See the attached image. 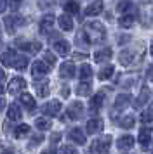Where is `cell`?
Listing matches in <instances>:
<instances>
[{"label":"cell","instance_id":"1","mask_svg":"<svg viewBox=\"0 0 153 154\" xmlns=\"http://www.w3.org/2000/svg\"><path fill=\"white\" fill-rule=\"evenodd\" d=\"M83 35L87 38V42L90 43H103L106 38V31H104L103 23L99 21H90L83 26Z\"/></svg>","mask_w":153,"mask_h":154},{"label":"cell","instance_id":"2","mask_svg":"<svg viewBox=\"0 0 153 154\" xmlns=\"http://www.w3.org/2000/svg\"><path fill=\"white\" fill-rule=\"evenodd\" d=\"M4 24H5L7 33H16V29L24 24V17H21V16H5Z\"/></svg>","mask_w":153,"mask_h":154},{"label":"cell","instance_id":"3","mask_svg":"<svg viewBox=\"0 0 153 154\" xmlns=\"http://www.w3.org/2000/svg\"><path fill=\"white\" fill-rule=\"evenodd\" d=\"M61 102L59 100H50V102H47L45 106H42L40 111L44 112V114H47V116H56V114H59L61 112Z\"/></svg>","mask_w":153,"mask_h":154},{"label":"cell","instance_id":"4","mask_svg":"<svg viewBox=\"0 0 153 154\" xmlns=\"http://www.w3.org/2000/svg\"><path fill=\"white\" fill-rule=\"evenodd\" d=\"M83 114V104L80 100H75L68 106V118L71 119H80Z\"/></svg>","mask_w":153,"mask_h":154},{"label":"cell","instance_id":"5","mask_svg":"<svg viewBox=\"0 0 153 154\" xmlns=\"http://www.w3.org/2000/svg\"><path fill=\"white\" fill-rule=\"evenodd\" d=\"M26 88V82L23 80V78L16 76L11 80V83H9V92L12 94V95H18V94H21V92Z\"/></svg>","mask_w":153,"mask_h":154},{"label":"cell","instance_id":"6","mask_svg":"<svg viewBox=\"0 0 153 154\" xmlns=\"http://www.w3.org/2000/svg\"><path fill=\"white\" fill-rule=\"evenodd\" d=\"M47 71H49V64L45 63V61H35V63L31 64V76L33 78L44 76Z\"/></svg>","mask_w":153,"mask_h":154},{"label":"cell","instance_id":"7","mask_svg":"<svg viewBox=\"0 0 153 154\" xmlns=\"http://www.w3.org/2000/svg\"><path fill=\"white\" fill-rule=\"evenodd\" d=\"M52 26H54V16H52V14L44 16V17L40 19V33L47 35L49 31L52 29Z\"/></svg>","mask_w":153,"mask_h":154},{"label":"cell","instance_id":"8","mask_svg":"<svg viewBox=\"0 0 153 154\" xmlns=\"http://www.w3.org/2000/svg\"><path fill=\"white\" fill-rule=\"evenodd\" d=\"M103 130V119L101 118H94V119H89L87 121V133L90 135H96Z\"/></svg>","mask_w":153,"mask_h":154},{"label":"cell","instance_id":"9","mask_svg":"<svg viewBox=\"0 0 153 154\" xmlns=\"http://www.w3.org/2000/svg\"><path fill=\"white\" fill-rule=\"evenodd\" d=\"M134 142H136V139L132 137V135H124V137H120L117 142V146L120 151H129V149H132L134 147Z\"/></svg>","mask_w":153,"mask_h":154},{"label":"cell","instance_id":"10","mask_svg":"<svg viewBox=\"0 0 153 154\" xmlns=\"http://www.w3.org/2000/svg\"><path fill=\"white\" fill-rule=\"evenodd\" d=\"M75 64L73 63H63L61 68H59V75H61L63 78H73L75 76Z\"/></svg>","mask_w":153,"mask_h":154},{"label":"cell","instance_id":"11","mask_svg":"<svg viewBox=\"0 0 153 154\" xmlns=\"http://www.w3.org/2000/svg\"><path fill=\"white\" fill-rule=\"evenodd\" d=\"M103 9H104L103 2H101V0H94L89 7L85 9V16H97V14L103 12Z\"/></svg>","mask_w":153,"mask_h":154},{"label":"cell","instance_id":"12","mask_svg":"<svg viewBox=\"0 0 153 154\" xmlns=\"http://www.w3.org/2000/svg\"><path fill=\"white\" fill-rule=\"evenodd\" d=\"M103 102H104V94L103 92H97L94 97L90 99V102H89V109L90 111H99L101 109V106H103Z\"/></svg>","mask_w":153,"mask_h":154},{"label":"cell","instance_id":"13","mask_svg":"<svg viewBox=\"0 0 153 154\" xmlns=\"http://www.w3.org/2000/svg\"><path fill=\"white\" fill-rule=\"evenodd\" d=\"M111 56H113V50H111L110 47L101 49V50H97L96 54H94V63H104V61H110Z\"/></svg>","mask_w":153,"mask_h":154},{"label":"cell","instance_id":"14","mask_svg":"<svg viewBox=\"0 0 153 154\" xmlns=\"http://www.w3.org/2000/svg\"><path fill=\"white\" fill-rule=\"evenodd\" d=\"M70 140H73L75 144H80V146H83L85 144V133L80 130V128H71L68 133Z\"/></svg>","mask_w":153,"mask_h":154},{"label":"cell","instance_id":"15","mask_svg":"<svg viewBox=\"0 0 153 154\" xmlns=\"http://www.w3.org/2000/svg\"><path fill=\"white\" fill-rule=\"evenodd\" d=\"M138 140L143 147H148L150 140H151V130L150 128H141L139 130V135H138Z\"/></svg>","mask_w":153,"mask_h":154},{"label":"cell","instance_id":"16","mask_svg":"<svg viewBox=\"0 0 153 154\" xmlns=\"http://www.w3.org/2000/svg\"><path fill=\"white\" fill-rule=\"evenodd\" d=\"M21 116H23V112H21V107L18 104H11L9 106V112H7V118L11 119V121H19Z\"/></svg>","mask_w":153,"mask_h":154},{"label":"cell","instance_id":"17","mask_svg":"<svg viewBox=\"0 0 153 154\" xmlns=\"http://www.w3.org/2000/svg\"><path fill=\"white\" fill-rule=\"evenodd\" d=\"M54 50L57 54H61V56H68L70 52H71V47H70L68 42H64V40H57L54 43Z\"/></svg>","mask_w":153,"mask_h":154},{"label":"cell","instance_id":"18","mask_svg":"<svg viewBox=\"0 0 153 154\" xmlns=\"http://www.w3.org/2000/svg\"><path fill=\"white\" fill-rule=\"evenodd\" d=\"M16 59H18V56H16V52H14V50H7V52H4L2 57H0V61H2L4 66H14Z\"/></svg>","mask_w":153,"mask_h":154},{"label":"cell","instance_id":"19","mask_svg":"<svg viewBox=\"0 0 153 154\" xmlns=\"http://www.w3.org/2000/svg\"><path fill=\"white\" fill-rule=\"evenodd\" d=\"M18 47L26 50V52H38L42 49V45L37 42H18Z\"/></svg>","mask_w":153,"mask_h":154},{"label":"cell","instance_id":"20","mask_svg":"<svg viewBox=\"0 0 153 154\" xmlns=\"http://www.w3.org/2000/svg\"><path fill=\"white\" fill-rule=\"evenodd\" d=\"M57 23H59V28L63 29V31H70V29H73V21H71V16H59V19H57Z\"/></svg>","mask_w":153,"mask_h":154},{"label":"cell","instance_id":"21","mask_svg":"<svg viewBox=\"0 0 153 154\" xmlns=\"http://www.w3.org/2000/svg\"><path fill=\"white\" fill-rule=\"evenodd\" d=\"M35 90L38 94V97H47L49 95V82L47 80H42L35 85Z\"/></svg>","mask_w":153,"mask_h":154},{"label":"cell","instance_id":"22","mask_svg":"<svg viewBox=\"0 0 153 154\" xmlns=\"http://www.w3.org/2000/svg\"><path fill=\"white\" fill-rule=\"evenodd\" d=\"M129 102H131V95H127V94L118 95V97L115 99V109H124V107L129 106Z\"/></svg>","mask_w":153,"mask_h":154},{"label":"cell","instance_id":"23","mask_svg":"<svg viewBox=\"0 0 153 154\" xmlns=\"http://www.w3.org/2000/svg\"><path fill=\"white\" fill-rule=\"evenodd\" d=\"M134 21H136V17H134L132 14H124L120 19H118V24H120L122 28L127 29V28H131L132 24H134Z\"/></svg>","mask_w":153,"mask_h":154},{"label":"cell","instance_id":"24","mask_svg":"<svg viewBox=\"0 0 153 154\" xmlns=\"http://www.w3.org/2000/svg\"><path fill=\"white\" fill-rule=\"evenodd\" d=\"M64 11L68 14H78L80 12V5H78V2H75V0H68V2H64Z\"/></svg>","mask_w":153,"mask_h":154},{"label":"cell","instance_id":"25","mask_svg":"<svg viewBox=\"0 0 153 154\" xmlns=\"http://www.w3.org/2000/svg\"><path fill=\"white\" fill-rule=\"evenodd\" d=\"M118 61H120L122 66H129V64L134 61V59H132V52L131 50H122L120 56H118Z\"/></svg>","mask_w":153,"mask_h":154},{"label":"cell","instance_id":"26","mask_svg":"<svg viewBox=\"0 0 153 154\" xmlns=\"http://www.w3.org/2000/svg\"><path fill=\"white\" fill-rule=\"evenodd\" d=\"M21 102H23V106H24V107H26V109H30V111H33L35 109V99L31 97V95H30V94H23V95H21Z\"/></svg>","mask_w":153,"mask_h":154},{"label":"cell","instance_id":"27","mask_svg":"<svg viewBox=\"0 0 153 154\" xmlns=\"http://www.w3.org/2000/svg\"><path fill=\"white\" fill-rule=\"evenodd\" d=\"M150 100V88L148 87H143V90H141V94H139V97H138V102H136V106H143L146 104Z\"/></svg>","mask_w":153,"mask_h":154},{"label":"cell","instance_id":"28","mask_svg":"<svg viewBox=\"0 0 153 154\" xmlns=\"http://www.w3.org/2000/svg\"><path fill=\"white\" fill-rule=\"evenodd\" d=\"M28 133H30V126L24 123V125L16 126V130H14V137H16V139H23V137L28 135Z\"/></svg>","mask_w":153,"mask_h":154},{"label":"cell","instance_id":"29","mask_svg":"<svg viewBox=\"0 0 153 154\" xmlns=\"http://www.w3.org/2000/svg\"><path fill=\"white\" fill-rule=\"evenodd\" d=\"M78 73H80V80H89L92 76V68H90L89 64H82Z\"/></svg>","mask_w":153,"mask_h":154},{"label":"cell","instance_id":"30","mask_svg":"<svg viewBox=\"0 0 153 154\" xmlns=\"http://www.w3.org/2000/svg\"><path fill=\"white\" fill-rule=\"evenodd\" d=\"M35 125L38 130H49L50 128V119L49 118H37L35 119Z\"/></svg>","mask_w":153,"mask_h":154},{"label":"cell","instance_id":"31","mask_svg":"<svg viewBox=\"0 0 153 154\" xmlns=\"http://www.w3.org/2000/svg\"><path fill=\"white\" fill-rule=\"evenodd\" d=\"M76 94H78V95H89L90 94V83H87V82L78 83V87H76Z\"/></svg>","mask_w":153,"mask_h":154},{"label":"cell","instance_id":"32","mask_svg":"<svg viewBox=\"0 0 153 154\" xmlns=\"http://www.w3.org/2000/svg\"><path fill=\"white\" fill-rule=\"evenodd\" d=\"M26 66H28V57H24V56H19L16 59V63H14V68L18 71H23Z\"/></svg>","mask_w":153,"mask_h":154},{"label":"cell","instance_id":"33","mask_svg":"<svg viewBox=\"0 0 153 154\" xmlns=\"http://www.w3.org/2000/svg\"><path fill=\"white\" fill-rule=\"evenodd\" d=\"M134 123H136L134 116H124V118L120 119V128H132Z\"/></svg>","mask_w":153,"mask_h":154},{"label":"cell","instance_id":"34","mask_svg":"<svg viewBox=\"0 0 153 154\" xmlns=\"http://www.w3.org/2000/svg\"><path fill=\"white\" fill-rule=\"evenodd\" d=\"M113 71H115V68H113V66L103 68V69H101V73L97 75V78H99V80H108V78H111V75H113Z\"/></svg>","mask_w":153,"mask_h":154},{"label":"cell","instance_id":"35","mask_svg":"<svg viewBox=\"0 0 153 154\" xmlns=\"http://www.w3.org/2000/svg\"><path fill=\"white\" fill-rule=\"evenodd\" d=\"M153 121V104H151V107L150 109H146L143 114H141V123H151Z\"/></svg>","mask_w":153,"mask_h":154},{"label":"cell","instance_id":"36","mask_svg":"<svg viewBox=\"0 0 153 154\" xmlns=\"http://www.w3.org/2000/svg\"><path fill=\"white\" fill-rule=\"evenodd\" d=\"M132 7V4L129 2V0H120L117 4V11L118 12H125V11H129V9Z\"/></svg>","mask_w":153,"mask_h":154},{"label":"cell","instance_id":"37","mask_svg":"<svg viewBox=\"0 0 153 154\" xmlns=\"http://www.w3.org/2000/svg\"><path fill=\"white\" fill-rule=\"evenodd\" d=\"M90 152L92 154H103L104 152L99 140H94V142H92V146H90Z\"/></svg>","mask_w":153,"mask_h":154},{"label":"cell","instance_id":"38","mask_svg":"<svg viewBox=\"0 0 153 154\" xmlns=\"http://www.w3.org/2000/svg\"><path fill=\"white\" fill-rule=\"evenodd\" d=\"M59 154H78V151L73 146H63L59 149Z\"/></svg>","mask_w":153,"mask_h":154},{"label":"cell","instance_id":"39","mask_svg":"<svg viewBox=\"0 0 153 154\" xmlns=\"http://www.w3.org/2000/svg\"><path fill=\"white\" fill-rule=\"evenodd\" d=\"M44 61H45L49 66H54L56 64V56L52 54V52H45V54H44Z\"/></svg>","mask_w":153,"mask_h":154},{"label":"cell","instance_id":"40","mask_svg":"<svg viewBox=\"0 0 153 154\" xmlns=\"http://www.w3.org/2000/svg\"><path fill=\"white\" fill-rule=\"evenodd\" d=\"M99 142H101V147H103V151L106 152L108 149H110L111 146V137L108 135V137H103V139H99Z\"/></svg>","mask_w":153,"mask_h":154},{"label":"cell","instance_id":"41","mask_svg":"<svg viewBox=\"0 0 153 154\" xmlns=\"http://www.w3.org/2000/svg\"><path fill=\"white\" fill-rule=\"evenodd\" d=\"M7 2H9V0H0V12H5V9H7Z\"/></svg>","mask_w":153,"mask_h":154},{"label":"cell","instance_id":"42","mask_svg":"<svg viewBox=\"0 0 153 154\" xmlns=\"http://www.w3.org/2000/svg\"><path fill=\"white\" fill-rule=\"evenodd\" d=\"M73 56H75V59H85V57H89L85 52H75Z\"/></svg>","mask_w":153,"mask_h":154},{"label":"cell","instance_id":"43","mask_svg":"<svg viewBox=\"0 0 153 154\" xmlns=\"http://www.w3.org/2000/svg\"><path fill=\"white\" fill-rule=\"evenodd\" d=\"M61 95H63V97H68V95H70V88H68V87H63V88H61Z\"/></svg>","mask_w":153,"mask_h":154},{"label":"cell","instance_id":"44","mask_svg":"<svg viewBox=\"0 0 153 154\" xmlns=\"http://www.w3.org/2000/svg\"><path fill=\"white\" fill-rule=\"evenodd\" d=\"M42 140H44V137H42V135H37V137H33V146H37V144H40Z\"/></svg>","mask_w":153,"mask_h":154},{"label":"cell","instance_id":"45","mask_svg":"<svg viewBox=\"0 0 153 154\" xmlns=\"http://www.w3.org/2000/svg\"><path fill=\"white\" fill-rule=\"evenodd\" d=\"M4 107H5V99H2V97H0V112L4 111Z\"/></svg>","mask_w":153,"mask_h":154},{"label":"cell","instance_id":"46","mask_svg":"<svg viewBox=\"0 0 153 154\" xmlns=\"http://www.w3.org/2000/svg\"><path fill=\"white\" fill-rule=\"evenodd\" d=\"M148 78H150V80H153V66L150 68V71H148Z\"/></svg>","mask_w":153,"mask_h":154},{"label":"cell","instance_id":"47","mask_svg":"<svg viewBox=\"0 0 153 154\" xmlns=\"http://www.w3.org/2000/svg\"><path fill=\"white\" fill-rule=\"evenodd\" d=\"M4 78H5V73H4V71L0 69V80H4Z\"/></svg>","mask_w":153,"mask_h":154},{"label":"cell","instance_id":"48","mask_svg":"<svg viewBox=\"0 0 153 154\" xmlns=\"http://www.w3.org/2000/svg\"><path fill=\"white\" fill-rule=\"evenodd\" d=\"M11 2H14V5H19V2H21V0H11Z\"/></svg>","mask_w":153,"mask_h":154},{"label":"cell","instance_id":"49","mask_svg":"<svg viewBox=\"0 0 153 154\" xmlns=\"http://www.w3.org/2000/svg\"><path fill=\"white\" fill-rule=\"evenodd\" d=\"M150 54L153 56V42H151V45H150Z\"/></svg>","mask_w":153,"mask_h":154},{"label":"cell","instance_id":"50","mask_svg":"<svg viewBox=\"0 0 153 154\" xmlns=\"http://www.w3.org/2000/svg\"><path fill=\"white\" fill-rule=\"evenodd\" d=\"M0 94H4V87L2 85H0Z\"/></svg>","mask_w":153,"mask_h":154},{"label":"cell","instance_id":"51","mask_svg":"<svg viewBox=\"0 0 153 154\" xmlns=\"http://www.w3.org/2000/svg\"><path fill=\"white\" fill-rule=\"evenodd\" d=\"M151 154H153V152H151Z\"/></svg>","mask_w":153,"mask_h":154}]
</instances>
